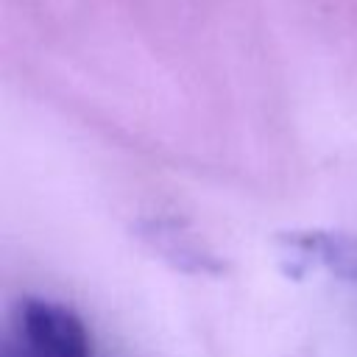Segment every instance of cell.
<instances>
[{
    "mask_svg": "<svg viewBox=\"0 0 357 357\" xmlns=\"http://www.w3.org/2000/svg\"><path fill=\"white\" fill-rule=\"evenodd\" d=\"M8 346L25 357H92V337L78 312L33 296L17 301Z\"/></svg>",
    "mask_w": 357,
    "mask_h": 357,
    "instance_id": "obj_1",
    "label": "cell"
},
{
    "mask_svg": "<svg viewBox=\"0 0 357 357\" xmlns=\"http://www.w3.org/2000/svg\"><path fill=\"white\" fill-rule=\"evenodd\" d=\"M3 357H25L22 351H17V349H11L8 343H6V349H3Z\"/></svg>",
    "mask_w": 357,
    "mask_h": 357,
    "instance_id": "obj_3",
    "label": "cell"
},
{
    "mask_svg": "<svg viewBox=\"0 0 357 357\" xmlns=\"http://www.w3.org/2000/svg\"><path fill=\"white\" fill-rule=\"evenodd\" d=\"M282 243L290 259H298L301 265H318L332 276L357 284V237L354 234L307 229V231L284 234Z\"/></svg>",
    "mask_w": 357,
    "mask_h": 357,
    "instance_id": "obj_2",
    "label": "cell"
}]
</instances>
